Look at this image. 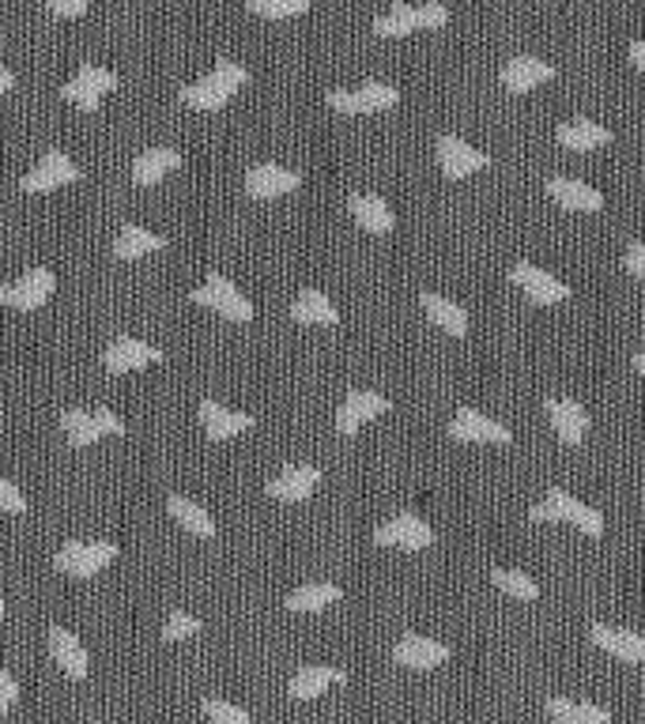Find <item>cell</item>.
Here are the masks:
<instances>
[{"label": "cell", "mask_w": 645, "mask_h": 724, "mask_svg": "<svg viewBox=\"0 0 645 724\" xmlns=\"http://www.w3.org/2000/svg\"><path fill=\"white\" fill-rule=\"evenodd\" d=\"M245 79H250L245 65H238V61H219L204 79L181 87V102H186L189 110H204V114H212V110H223L230 99H235L238 87H242Z\"/></svg>", "instance_id": "obj_1"}, {"label": "cell", "mask_w": 645, "mask_h": 724, "mask_svg": "<svg viewBox=\"0 0 645 724\" xmlns=\"http://www.w3.org/2000/svg\"><path fill=\"white\" fill-rule=\"evenodd\" d=\"M529 521H567V524H573L578 532H585L589 539H600L604 536V513L600 509H593V506H585V503H578V498L570 495V491H562V487H552L547 491V498L544 503H536L529 509Z\"/></svg>", "instance_id": "obj_2"}, {"label": "cell", "mask_w": 645, "mask_h": 724, "mask_svg": "<svg viewBox=\"0 0 645 724\" xmlns=\"http://www.w3.org/2000/svg\"><path fill=\"white\" fill-rule=\"evenodd\" d=\"M450 23V8L427 0V4H393L385 15L374 20V35L378 38H404L412 30H438Z\"/></svg>", "instance_id": "obj_3"}, {"label": "cell", "mask_w": 645, "mask_h": 724, "mask_svg": "<svg viewBox=\"0 0 645 724\" xmlns=\"http://www.w3.org/2000/svg\"><path fill=\"white\" fill-rule=\"evenodd\" d=\"M189 302H197V306H208V309H215V314L227 317V321H235V325L253 321V302L245 299V294L238 291L223 272H208V280H204L201 288H193Z\"/></svg>", "instance_id": "obj_4"}, {"label": "cell", "mask_w": 645, "mask_h": 724, "mask_svg": "<svg viewBox=\"0 0 645 724\" xmlns=\"http://www.w3.org/2000/svg\"><path fill=\"white\" fill-rule=\"evenodd\" d=\"M117 555H122V547L110 544V539H91V544L79 539V544H65L53 555V567L68 577H94L102 574L110 562H117Z\"/></svg>", "instance_id": "obj_5"}, {"label": "cell", "mask_w": 645, "mask_h": 724, "mask_svg": "<svg viewBox=\"0 0 645 724\" xmlns=\"http://www.w3.org/2000/svg\"><path fill=\"white\" fill-rule=\"evenodd\" d=\"M110 91H117V73L102 65H79V73L61 87V99L79 106L84 114H94Z\"/></svg>", "instance_id": "obj_6"}, {"label": "cell", "mask_w": 645, "mask_h": 724, "mask_svg": "<svg viewBox=\"0 0 645 724\" xmlns=\"http://www.w3.org/2000/svg\"><path fill=\"white\" fill-rule=\"evenodd\" d=\"M450 437L460 445H509L514 442V431L476 408H457L450 419Z\"/></svg>", "instance_id": "obj_7"}, {"label": "cell", "mask_w": 645, "mask_h": 724, "mask_svg": "<svg viewBox=\"0 0 645 724\" xmlns=\"http://www.w3.org/2000/svg\"><path fill=\"white\" fill-rule=\"evenodd\" d=\"M434 151H438V166H442V174L450 181H465V178H472V174H480V170H488L491 166L488 151L472 148L468 140L453 137V132H442Z\"/></svg>", "instance_id": "obj_8"}, {"label": "cell", "mask_w": 645, "mask_h": 724, "mask_svg": "<svg viewBox=\"0 0 645 724\" xmlns=\"http://www.w3.org/2000/svg\"><path fill=\"white\" fill-rule=\"evenodd\" d=\"M53 291H58V276L50 268H30L15 283H0V306L38 309L53 299Z\"/></svg>", "instance_id": "obj_9"}, {"label": "cell", "mask_w": 645, "mask_h": 724, "mask_svg": "<svg viewBox=\"0 0 645 724\" xmlns=\"http://www.w3.org/2000/svg\"><path fill=\"white\" fill-rule=\"evenodd\" d=\"M374 544L381 547H401V551H427L434 544V529L416 513H396L385 524L374 529Z\"/></svg>", "instance_id": "obj_10"}, {"label": "cell", "mask_w": 645, "mask_h": 724, "mask_svg": "<svg viewBox=\"0 0 645 724\" xmlns=\"http://www.w3.org/2000/svg\"><path fill=\"white\" fill-rule=\"evenodd\" d=\"M509 283H517V288L529 294V302H536V306H559V302L573 299L570 283L555 280L552 272L529 265V261H517V265L509 268Z\"/></svg>", "instance_id": "obj_11"}, {"label": "cell", "mask_w": 645, "mask_h": 724, "mask_svg": "<svg viewBox=\"0 0 645 724\" xmlns=\"http://www.w3.org/2000/svg\"><path fill=\"white\" fill-rule=\"evenodd\" d=\"M79 178H84V170L72 163L65 151L53 148V151H46L42 163H38L35 170H30L27 178L20 181V189H23V193H53V189L72 186V181H79Z\"/></svg>", "instance_id": "obj_12"}, {"label": "cell", "mask_w": 645, "mask_h": 724, "mask_svg": "<svg viewBox=\"0 0 645 724\" xmlns=\"http://www.w3.org/2000/svg\"><path fill=\"white\" fill-rule=\"evenodd\" d=\"M401 102V91L393 84H363L358 91H329V106L340 114H381Z\"/></svg>", "instance_id": "obj_13"}, {"label": "cell", "mask_w": 645, "mask_h": 724, "mask_svg": "<svg viewBox=\"0 0 645 724\" xmlns=\"http://www.w3.org/2000/svg\"><path fill=\"white\" fill-rule=\"evenodd\" d=\"M299 189H302V174L287 170V166H276V163H257L245 174V193H250L253 201H280V196L299 193Z\"/></svg>", "instance_id": "obj_14"}, {"label": "cell", "mask_w": 645, "mask_h": 724, "mask_svg": "<svg viewBox=\"0 0 645 724\" xmlns=\"http://www.w3.org/2000/svg\"><path fill=\"white\" fill-rule=\"evenodd\" d=\"M389 408H393V404H389V396L370 393V389H355V393H347L344 404H340L337 431L344 437H355L358 431H363V423H374V419L385 416Z\"/></svg>", "instance_id": "obj_15"}, {"label": "cell", "mask_w": 645, "mask_h": 724, "mask_svg": "<svg viewBox=\"0 0 645 724\" xmlns=\"http://www.w3.org/2000/svg\"><path fill=\"white\" fill-rule=\"evenodd\" d=\"M544 411L547 419H552V431L559 434L562 445H581L589 434V411L581 401H573V396H547L544 401Z\"/></svg>", "instance_id": "obj_16"}, {"label": "cell", "mask_w": 645, "mask_h": 724, "mask_svg": "<svg viewBox=\"0 0 645 724\" xmlns=\"http://www.w3.org/2000/svg\"><path fill=\"white\" fill-rule=\"evenodd\" d=\"M453 657V649L445 642H434L427 634H404L393 646V660L401 668H412V672H430V668L445 664Z\"/></svg>", "instance_id": "obj_17"}, {"label": "cell", "mask_w": 645, "mask_h": 724, "mask_svg": "<svg viewBox=\"0 0 645 724\" xmlns=\"http://www.w3.org/2000/svg\"><path fill=\"white\" fill-rule=\"evenodd\" d=\"M163 359H166L163 347L148 344V340H140V336L114 340V344L106 347V355H102V363H106L110 373H132V370H143V366H155Z\"/></svg>", "instance_id": "obj_18"}, {"label": "cell", "mask_w": 645, "mask_h": 724, "mask_svg": "<svg viewBox=\"0 0 645 724\" xmlns=\"http://www.w3.org/2000/svg\"><path fill=\"white\" fill-rule=\"evenodd\" d=\"M552 79H555V68L540 58H529V53L509 58L506 65L498 68V84L506 87L509 94H529L536 91L540 84H552Z\"/></svg>", "instance_id": "obj_19"}, {"label": "cell", "mask_w": 645, "mask_h": 724, "mask_svg": "<svg viewBox=\"0 0 645 724\" xmlns=\"http://www.w3.org/2000/svg\"><path fill=\"white\" fill-rule=\"evenodd\" d=\"M589 642L596 649H604L608 657H619L623 664H645V638L634 631H623V626H608V623H593L589 626Z\"/></svg>", "instance_id": "obj_20"}, {"label": "cell", "mask_w": 645, "mask_h": 724, "mask_svg": "<svg viewBox=\"0 0 645 724\" xmlns=\"http://www.w3.org/2000/svg\"><path fill=\"white\" fill-rule=\"evenodd\" d=\"M321 483V468L317 465H287L273 483H268V495L276 503H306L309 495Z\"/></svg>", "instance_id": "obj_21"}, {"label": "cell", "mask_w": 645, "mask_h": 724, "mask_svg": "<svg viewBox=\"0 0 645 724\" xmlns=\"http://www.w3.org/2000/svg\"><path fill=\"white\" fill-rule=\"evenodd\" d=\"M201 427L212 442H230V437L250 431L253 416H245V411H230L227 404H219L208 396V401H201Z\"/></svg>", "instance_id": "obj_22"}, {"label": "cell", "mask_w": 645, "mask_h": 724, "mask_svg": "<svg viewBox=\"0 0 645 724\" xmlns=\"http://www.w3.org/2000/svg\"><path fill=\"white\" fill-rule=\"evenodd\" d=\"M547 196L559 204L562 212H604V193L593 189L589 181H573V178H552L547 181Z\"/></svg>", "instance_id": "obj_23"}, {"label": "cell", "mask_w": 645, "mask_h": 724, "mask_svg": "<svg viewBox=\"0 0 645 724\" xmlns=\"http://www.w3.org/2000/svg\"><path fill=\"white\" fill-rule=\"evenodd\" d=\"M347 212H352V219L366 230V234H393V227H396L393 208H389L378 193H352L347 196Z\"/></svg>", "instance_id": "obj_24"}, {"label": "cell", "mask_w": 645, "mask_h": 724, "mask_svg": "<svg viewBox=\"0 0 645 724\" xmlns=\"http://www.w3.org/2000/svg\"><path fill=\"white\" fill-rule=\"evenodd\" d=\"M50 652L53 660L61 664V672L68 675V679H87V672H91V657H87L84 642L76 638L65 626H53L50 631Z\"/></svg>", "instance_id": "obj_25"}, {"label": "cell", "mask_w": 645, "mask_h": 724, "mask_svg": "<svg viewBox=\"0 0 645 724\" xmlns=\"http://www.w3.org/2000/svg\"><path fill=\"white\" fill-rule=\"evenodd\" d=\"M340 683H347V672L344 668H332V664H306L302 672H294L291 687H287V695L299 698V702H309V698L325 695L329 687H340Z\"/></svg>", "instance_id": "obj_26"}, {"label": "cell", "mask_w": 645, "mask_h": 724, "mask_svg": "<svg viewBox=\"0 0 645 724\" xmlns=\"http://www.w3.org/2000/svg\"><path fill=\"white\" fill-rule=\"evenodd\" d=\"M291 317L299 325H321V329H337V325H340L337 302H332L325 291H317V288H306L299 294V299L291 302Z\"/></svg>", "instance_id": "obj_27"}, {"label": "cell", "mask_w": 645, "mask_h": 724, "mask_svg": "<svg viewBox=\"0 0 645 724\" xmlns=\"http://www.w3.org/2000/svg\"><path fill=\"white\" fill-rule=\"evenodd\" d=\"M419 302H423V314L430 317V325H438V329L457 340L468 336V309L460 306V302L445 299V294H434V291H423Z\"/></svg>", "instance_id": "obj_28"}, {"label": "cell", "mask_w": 645, "mask_h": 724, "mask_svg": "<svg viewBox=\"0 0 645 724\" xmlns=\"http://www.w3.org/2000/svg\"><path fill=\"white\" fill-rule=\"evenodd\" d=\"M166 250V238L151 234L148 227H140V223H125L122 230H117V242H114V257L117 261H140V257H151V253Z\"/></svg>", "instance_id": "obj_29"}, {"label": "cell", "mask_w": 645, "mask_h": 724, "mask_svg": "<svg viewBox=\"0 0 645 724\" xmlns=\"http://www.w3.org/2000/svg\"><path fill=\"white\" fill-rule=\"evenodd\" d=\"M559 144L567 151L608 148L611 144V129H608V125H600V122H585V117H578V122L559 125Z\"/></svg>", "instance_id": "obj_30"}, {"label": "cell", "mask_w": 645, "mask_h": 724, "mask_svg": "<svg viewBox=\"0 0 645 724\" xmlns=\"http://www.w3.org/2000/svg\"><path fill=\"white\" fill-rule=\"evenodd\" d=\"M340 596H344V588L332 585V581H309V585L294 588V593L287 596V611L309 615V611H325L332 608V604H340Z\"/></svg>", "instance_id": "obj_31"}, {"label": "cell", "mask_w": 645, "mask_h": 724, "mask_svg": "<svg viewBox=\"0 0 645 724\" xmlns=\"http://www.w3.org/2000/svg\"><path fill=\"white\" fill-rule=\"evenodd\" d=\"M178 166H181V151L151 148L132 163V181H137V186H155V181H163L166 174H174Z\"/></svg>", "instance_id": "obj_32"}, {"label": "cell", "mask_w": 645, "mask_h": 724, "mask_svg": "<svg viewBox=\"0 0 645 724\" xmlns=\"http://www.w3.org/2000/svg\"><path fill=\"white\" fill-rule=\"evenodd\" d=\"M547 713L555 724H611L608 706L573 702V698H547Z\"/></svg>", "instance_id": "obj_33"}, {"label": "cell", "mask_w": 645, "mask_h": 724, "mask_svg": "<svg viewBox=\"0 0 645 724\" xmlns=\"http://www.w3.org/2000/svg\"><path fill=\"white\" fill-rule=\"evenodd\" d=\"M166 509H170V517L181 524V529L189 532V536L197 539H212L215 536V521L212 513L204 509L201 503H193V498L186 495H170V503H166Z\"/></svg>", "instance_id": "obj_34"}, {"label": "cell", "mask_w": 645, "mask_h": 724, "mask_svg": "<svg viewBox=\"0 0 645 724\" xmlns=\"http://www.w3.org/2000/svg\"><path fill=\"white\" fill-rule=\"evenodd\" d=\"M61 431H65L68 445L72 449H87V445H94L102 437L99 431V419H94V411H84V408H68L61 411Z\"/></svg>", "instance_id": "obj_35"}, {"label": "cell", "mask_w": 645, "mask_h": 724, "mask_svg": "<svg viewBox=\"0 0 645 724\" xmlns=\"http://www.w3.org/2000/svg\"><path fill=\"white\" fill-rule=\"evenodd\" d=\"M491 581H495L498 593L514 596V600H540V585L521 570H491Z\"/></svg>", "instance_id": "obj_36"}, {"label": "cell", "mask_w": 645, "mask_h": 724, "mask_svg": "<svg viewBox=\"0 0 645 724\" xmlns=\"http://www.w3.org/2000/svg\"><path fill=\"white\" fill-rule=\"evenodd\" d=\"M245 8L265 20H294L309 12V0H245Z\"/></svg>", "instance_id": "obj_37"}, {"label": "cell", "mask_w": 645, "mask_h": 724, "mask_svg": "<svg viewBox=\"0 0 645 724\" xmlns=\"http://www.w3.org/2000/svg\"><path fill=\"white\" fill-rule=\"evenodd\" d=\"M204 717H208L212 724H253L250 713H245L242 706L223 702V698H208V702H204Z\"/></svg>", "instance_id": "obj_38"}, {"label": "cell", "mask_w": 645, "mask_h": 724, "mask_svg": "<svg viewBox=\"0 0 645 724\" xmlns=\"http://www.w3.org/2000/svg\"><path fill=\"white\" fill-rule=\"evenodd\" d=\"M204 631V623L197 615H189V611H174L170 619H166V626H163V638L166 642H186V638H193V634H201Z\"/></svg>", "instance_id": "obj_39"}, {"label": "cell", "mask_w": 645, "mask_h": 724, "mask_svg": "<svg viewBox=\"0 0 645 724\" xmlns=\"http://www.w3.org/2000/svg\"><path fill=\"white\" fill-rule=\"evenodd\" d=\"M0 513H27V498H23V491L15 487V483H8L4 475H0Z\"/></svg>", "instance_id": "obj_40"}, {"label": "cell", "mask_w": 645, "mask_h": 724, "mask_svg": "<svg viewBox=\"0 0 645 724\" xmlns=\"http://www.w3.org/2000/svg\"><path fill=\"white\" fill-rule=\"evenodd\" d=\"M15 702H20V679H15L4 664H0V717H4Z\"/></svg>", "instance_id": "obj_41"}, {"label": "cell", "mask_w": 645, "mask_h": 724, "mask_svg": "<svg viewBox=\"0 0 645 724\" xmlns=\"http://www.w3.org/2000/svg\"><path fill=\"white\" fill-rule=\"evenodd\" d=\"M623 265H627V272H631L634 280L645 283V242H631V245H627Z\"/></svg>", "instance_id": "obj_42"}, {"label": "cell", "mask_w": 645, "mask_h": 724, "mask_svg": "<svg viewBox=\"0 0 645 724\" xmlns=\"http://www.w3.org/2000/svg\"><path fill=\"white\" fill-rule=\"evenodd\" d=\"M87 8H91V0H50V12L61 20H79V15H87Z\"/></svg>", "instance_id": "obj_43"}, {"label": "cell", "mask_w": 645, "mask_h": 724, "mask_svg": "<svg viewBox=\"0 0 645 724\" xmlns=\"http://www.w3.org/2000/svg\"><path fill=\"white\" fill-rule=\"evenodd\" d=\"M94 419H99L102 437H122V434H125L122 416H114V411H110V408H94Z\"/></svg>", "instance_id": "obj_44"}, {"label": "cell", "mask_w": 645, "mask_h": 724, "mask_svg": "<svg viewBox=\"0 0 645 724\" xmlns=\"http://www.w3.org/2000/svg\"><path fill=\"white\" fill-rule=\"evenodd\" d=\"M631 61H634V68L645 76V38H634L631 42Z\"/></svg>", "instance_id": "obj_45"}, {"label": "cell", "mask_w": 645, "mask_h": 724, "mask_svg": "<svg viewBox=\"0 0 645 724\" xmlns=\"http://www.w3.org/2000/svg\"><path fill=\"white\" fill-rule=\"evenodd\" d=\"M12 87H15V73H12V68L0 65V94H8Z\"/></svg>", "instance_id": "obj_46"}, {"label": "cell", "mask_w": 645, "mask_h": 724, "mask_svg": "<svg viewBox=\"0 0 645 724\" xmlns=\"http://www.w3.org/2000/svg\"><path fill=\"white\" fill-rule=\"evenodd\" d=\"M631 363H634V370H638V373H642V378H645V352H638V355H634V359H631Z\"/></svg>", "instance_id": "obj_47"}, {"label": "cell", "mask_w": 645, "mask_h": 724, "mask_svg": "<svg viewBox=\"0 0 645 724\" xmlns=\"http://www.w3.org/2000/svg\"><path fill=\"white\" fill-rule=\"evenodd\" d=\"M4 611H8V604H4V600H0V619H4Z\"/></svg>", "instance_id": "obj_48"}]
</instances>
